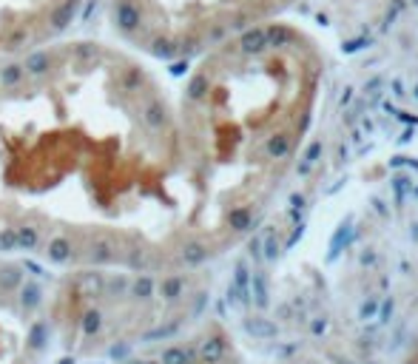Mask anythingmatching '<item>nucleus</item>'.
Here are the masks:
<instances>
[{
  "label": "nucleus",
  "instance_id": "nucleus-18",
  "mask_svg": "<svg viewBox=\"0 0 418 364\" xmlns=\"http://www.w3.org/2000/svg\"><path fill=\"white\" fill-rule=\"evenodd\" d=\"M182 290H185V279L182 276H168V279H162V285H159V296L165 302H177L182 296Z\"/></svg>",
  "mask_w": 418,
  "mask_h": 364
},
{
  "label": "nucleus",
  "instance_id": "nucleus-13",
  "mask_svg": "<svg viewBox=\"0 0 418 364\" xmlns=\"http://www.w3.org/2000/svg\"><path fill=\"white\" fill-rule=\"evenodd\" d=\"M180 259H182L188 267H196V265H202V262L208 259V248H205L202 242L191 239V242H185V245L180 248Z\"/></svg>",
  "mask_w": 418,
  "mask_h": 364
},
{
  "label": "nucleus",
  "instance_id": "nucleus-11",
  "mask_svg": "<svg viewBox=\"0 0 418 364\" xmlns=\"http://www.w3.org/2000/svg\"><path fill=\"white\" fill-rule=\"evenodd\" d=\"M233 288L239 293V302L250 304V270L245 262H236V267H233Z\"/></svg>",
  "mask_w": 418,
  "mask_h": 364
},
{
  "label": "nucleus",
  "instance_id": "nucleus-7",
  "mask_svg": "<svg viewBox=\"0 0 418 364\" xmlns=\"http://www.w3.org/2000/svg\"><path fill=\"white\" fill-rule=\"evenodd\" d=\"M228 227H231V231H236V234L250 231V227H254V211H250L247 205L231 208V211H228Z\"/></svg>",
  "mask_w": 418,
  "mask_h": 364
},
{
  "label": "nucleus",
  "instance_id": "nucleus-28",
  "mask_svg": "<svg viewBox=\"0 0 418 364\" xmlns=\"http://www.w3.org/2000/svg\"><path fill=\"white\" fill-rule=\"evenodd\" d=\"M20 267H23V270H29V273H31V276H46V270H43V267H40L37 262H31V259H26V262H23Z\"/></svg>",
  "mask_w": 418,
  "mask_h": 364
},
{
  "label": "nucleus",
  "instance_id": "nucleus-26",
  "mask_svg": "<svg viewBox=\"0 0 418 364\" xmlns=\"http://www.w3.org/2000/svg\"><path fill=\"white\" fill-rule=\"evenodd\" d=\"M129 353H131V347L125 344V342H122V344H114V347L108 350V356H111V358H117V361H122V358H129Z\"/></svg>",
  "mask_w": 418,
  "mask_h": 364
},
{
  "label": "nucleus",
  "instance_id": "nucleus-36",
  "mask_svg": "<svg viewBox=\"0 0 418 364\" xmlns=\"http://www.w3.org/2000/svg\"><path fill=\"white\" fill-rule=\"evenodd\" d=\"M412 227H415V231H412V239L418 242V225H412Z\"/></svg>",
  "mask_w": 418,
  "mask_h": 364
},
{
  "label": "nucleus",
  "instance_id": "nucleus-1",
  "mask_svg": "<svg viewBox=\"0 0 418 364\" xmlns=\"http://www.w3.org/2000/svg\"><path fill=\"white\" fill-rule=\"evenodd\" d=\"M296 0H106L114 34L154 60L188 63L273 23Z\"/></svg>",
  "mask_w": 418,
  "mask_h": 364
},
{
  "label": "nucleus",
  "instance_id": "nucleus-8",
  "mask_svg": "<svg viewBox=\"0 0 418 364\" xmlns=\"http://www.w3.org/2000/svg\"><path fill=\"white\" fill-rule=\"evenodd\" d=\"M15 237H17V251H37L40 248V227L31 225V222L17 225Z\"/></svg>",
  "mask_w": 418,
  "mask_h": 364
},
{
  "label": "nucleus",
  "instance_id": "nucleus-12",
  "mask_svg": "<svg viewBox=\"0 0 418 364\" xmlns=\"http://www.w3.org/2000/svg\"><path fill=\"white\" fill-rule=\"evenodd\" d=\"M353 237H356V234H353V227H350V219H345V225L339 227V234H336V239L330 242V253H327V262H333V259H339V256H342V251H345V248H347V245L353 242Z\"/></svg>",
  "mask_w": 418,
  "mask_h": 364
},
{
  "label": "nucleus",
  "instance_id": "nucleus-35",
  "mask_svg": "<svg viewBox=\"0 0 418 364\" xmlns=\"http://www.w3.org/2000/svg\"><path fill=\"white\" fill-rule=\"evenodd\" d=\"M125 364H148V361H137V358H129V361H125Z\"/></svg>",
  "mask_w": 418,
  "mask_h": 364
},
{
  "label": "nucleus",
  "instance_id": "nucleus-4",
  "mask_svg": "<svg viewBox=\"0 0 418 364\" xmlns=\"http://www.w3.org/2000/svg\"><path fill=\"white\" fill-rule=\"evenodd\" d=\"M77 290H80V296H86V299H100V296H106V276H103V273H97V270L80 273Z\"/></svg>",
  "mask_w": 418,
  "mask_h": 364
},
{
  "label": "nucleus",
  "instance_id": "nucleus-6",
  "mask_svg": "<svg viewBox=\"0 0 418 364\" xmlns=\"http://www.w3.org/2000/svg\"><path fill=\"white\" fill-rule=\"evenodd\" d=\"M46 259L52 262V265H66L69 259H71V239L69 237H63V234H57V237H52L49 242H46Z\"/></svg>",
  "mask_w": 418,
  "mask_h": 364
},
{
  "label": "nucleus",
  "instance_id": "nucleus-25",
  "mask_svg": "<svg viewBox=\"0 0 418 364\" xmlns=\"http://www.w3.org/2000/svg\"><path fill=\"white\" fill-rule=\"evenodd\" d=\"M375 313H379V322H382V325H384V322H390V318H393V299H384V302H382V307L375 310Z\"/></svg>",
  "mask_w": 418,
  "mask_h": 364
},
{
  "label": "nucleus",
  "instance_id": "nucleus-10",
  "mask_svg": "<svg viewBox=\"0 0 418 364\" xmlns=\"http://www.w3.org/2000/svg\"><path fill=\"white\" fill-rule=\"evenodd\" d=\"M245 333H250L254 339H273L279 333V328L271 322V318L250 316V318H245Z\"/></svg>",
  "mask_w": 418,
  "mask_h": 364
},
{
  "label": "nucleus",
  "instance_id": "nucleus-29",
  "mask_svg": "<svg viewBox=\"0 0 418 364\" xmlns=\"http://www.w3.org/2000/svg\"><path fill=\"white\" fill-rule=\"evenodd\" d=\"M129 265L137 270V267H143L145 265V253H143V248H134V253L129 256Z\"/></svg>",
  "mask_w": 418,
  "mask_h": 364
},
{
  "label": "nucleus",
  "instance_id": "nucleus-24",
  "mask_svg": "<svg viewBox=\"0 0 418 364\" xmlns=\"http://www.w3.org/2000/svg\"><path fill=\"white\" fill-rule=\"evenodd\" d=\"M265 259H268V262H276V259H279V245H276V237H273V234L265 237Z\"/></svg>",
  "mask_w": 418,
  "mask_h": 364
},
{
  "label": "nucleus",
  "instance_id": "nucleus-20",
  "mask_svg": "<svg viewBox=\"0 0 418 364\" xmlns=\"http://www.w3.org/2000/svg\"><path fill=\"white\" fill-rule=\"evenodd\" d=\"M177 330H180V322H168V325H159V328H154V330L143 333V336H140V342H145V344H151V342H162V339L177 336Z\"/></svg>",
  "mask_w": 418,
  "mask_h": 364
},
{
  "label": "nucleus",
  "instance_id": "nucleus-33",
  "mask_svg": "<svg viewBox=\"0 0 418 364\" xmlns=\"http://www.w3.org/2000/svg\"><path fill=\"white\" fill-rule=\"evenodd\" d=\"M373 259H375V253H373V251H367V253H364V256H361V262H364V265H370V262H373Z\"/></svg>",
  "mask_w": 418,
  "mask_h": 364
},
{
  "label": "nucleus",
  "instance_id": "nucleus-5",
  "mask_svg": "<svg viewBox=\"0 0 418 364\" xmlns=\"http://www.w3.org/2000/svg\"><path fill=\"white\" fill-rule=\"evenodd\" d=\"M17 290H20V296H17V299H20V310H23L26 316L34 313L40 304H43V288H40L37 282H29V279H26V282H20Z\"/></svg>",
  "mask_w": 418,
  "mask_h": 364
},
{
  "label": "nucleus",
  "instance_id": "nucleus-9",
  "mask_svg": "<svg viewBox=\"0 0 418 364\" xmlns=\"http://www.w3.org/2000/svg\"><path fill=\"white\" fill-rule=\"evenodd\" d=\"M199 361L202 364H217L222 356H225V339L222 336H211V339H205L199 344Z\"/></svg>",
  "mask_w": 418,
  "mask_h": 364
},
{
  "label": "nucleus",
  "instance_id": "nucleus-15",
  "mask_svg": "<svg viewBox=\"0 0 418 364\" xmlns=\"http://www.w3.org/2000/svg\"><path fill=\"white\" fill-rule=\"evenodd\" d=\"M154 279L151 276H145V273H143V276H137L131 285H129V296L131 299H137V302H148L151 296H154Z\"/></svg>",
  "mask_w": 418,
  "mask_h": 364
},
{
  "label": "nucleus",
  "instance_id": "nucleus-17",
  "mask_svg": "<svg viewBox=\"0 0 418 364\" xmlns=\"http://www.w3.org/2000/svg\"><path fill=\"white\" fill-rule=\"evenodd\" d=\"M23 282V267L20 265H3L0 267V288L3 290H15Z\"/></svg>",
  "mask_w": 418,
  "mask_h": 364
},
{
  "label": "nucleus",
  "instance_id": "nucleus-21",
  "mask_svg": "<svg viewBox=\"0 0 418 364\" xmlns=\"http://www.w3.org/2000/svg\"><path fill=\"white\" fill-rule=\"evenodd\" d=\"M159 364H191V358H188V347H165Z\"/></svg>",
  "mask_w": 418,
  "mask_h": 364
},
{
  "label": "nucleus",
  "instance_id": "nucleus-34",
  "mask_svg": "<svg viewBox=\"0 0 418 364\" xmlns=\"http://www.w3.org/2000/svg\"><path fill=\"white\" fill-rule=\"evenodd\" d=\"M57 364H77V361H74V356H63Z\"/></svg>",
  "mask_w": 418,
  "mask_h": 364
},
{
  "label": "nucleus",
  "instance_id": "nucleus-2",
  "mask_svg": "<svg viewBox=\"0 0 418 364\" xmlns=\"http://www.w3.org/2000/svg\"><path fill=\"white\" fill-rule=\"evenodd\" d=\"M86 0H0V66L57 43Z\"/></svg>",
  "mask_w": 418,
  "mask_h": 364
},
{
  "label": "nucleus",
  "instance_id": "nucleus-3",
  "mask_svg": "<svg viewBox=\"0 0 418 364\" xmlns=\"http://www.w3.org/2000/svg\"><path fill=\"white\" fill-rule=\"evenodd\" d=\"M117 239H111V237H106V234H100V237H94L92 239V245H89V262L94 265V267H100V265H108V262H114L117 259Z\"/></svg>",
  "mask_w": 418,
  "mask_h": 364
},
{
  "label": "nucleus",
  "instance_id": "nucleus-14",
  "mask_svg": "<svg viewBox=\"0 0 418 364\" xmlns=\"http://www.w3.org/2000/svg\"><path fill=\"white\" fill-rule=\"evenodd\" d=\"M46 342H49V325L46 322H34L31 330H29V336H26V347L31 353H40V350L46 347Z\"/></svg>",
  "mask_w": 418,
  "mask_h": 364
},
{
  "label": "nucleus",
  "instance_id": "nucleus-32",
  "mask_svg": "<svg viewBox=\"0 0 418 364\" xmlns=\"http://www.w3.org/2000/svg\"><path fill=\"white\" fill-rule=\"evenodd\" d=\"M259 248H262V245H259V239H254V242H250V253H254V256H259V253H262Z\"/></svg>",
  "mask_w": 418,
  "mask_h": 364
},
{
  "label": "nucleus",
  "instance_id": "nucleus-16",
  "mask_svg": "<svg viewBox=\"0 0 418 364\" xmlns=\"http://www.w3.org/2000/svg\"><path fill=\"white\" fill-rule=\"evenodd\" d=\"M80 328H82V336H89V339L97 336L103 330V313L97 307L86 310V313H82V318H80Z\"/></svg>",
  "mask_w": 418,
  "mask_h": 364
},
{
  "label": "nucleus",
  "instance_id": "nucleus-22",
  "mask_svg": "<svg viewBox=\"0 0 418 364\" xmlns=\"http://www.w3.org/2000/svg\"><path fill=\"white\" fill-rule=\"evenodd\" d=\"M0 251L9 253L17 251V237H15V227H0Z\"/></svg>",
  "mask_w": 418,
  "mask_h": 364
},
{
  "label": "nucleus",
  "instance_id": "nucleus-30",
  "mask_svg": "<svg viewBox=\"0 0 418 364\" xmlns=\"http://www.w3.org/2000/svg\"><path fill=\"white\" fill-rule=\"evenodd\" d=\"M302 231H305V225H296V231H294V237L287 239V248H294L296 242H299V237H302Z\"/></svg>",
  "mask_w": 418,
  "mask_h": 364
},
{
  "label": "nucleus",
  "instance_id": "nucleus-31",
  "mask_svg": "<svg viewBox=\"0 0 418 364\" xmlns=\"http://www.w3.org/2000/svg\"><path fill=\"white\" fill-rule=\"evenodd\" d=\"M327 328V322H324V318H319V322H313V333H322Z\"/></svg>",
  "mask_w": 418,
  "mask_h": 364
},
{
  "label": "nucleus",
  "instance_id": "nucleus-38",
  "mask_svg": "<svg viewBox=\"0 0 418 364\" xmlns=\"http://www.w3.org/2000/svg\"><path fill=\"white\" fill-rule=\"evenodd\" d=\"M367 364H375V361H367Z\"/></svg>",
  "mask_w": 418,
  "mask_h": 364
},
{
  "label": "nucleus",
  "instance_id": "nucleus-23",
  "mask_svg": "<svg viewBox=\"0 0 418 364\" xmlns=\"http://www.w3.org/2000/svg\"><path fill=\"white\" fill-rule=\"evenodd\" d=\"M129 293V279L125 276H117L111 282H106V296H125Z\"/></svg>",
  "mask_w": 418,
  "mask_h": 364
},
{
  "label": "nucleus",
  "instance_id": "nucleus-27",
  "mask_svg": "<svg viewBox=\"0 0 418 364\" xmlns=\"http://www.w3.org/2000/svg\"><path fill=\"white\" fill-rule=\"evenodd\" d=\"M375 310H379V296H373V299H367V302L361 304V318H370Z\"/></svg>",
  "mask_w": 418,
  "mask_h": 364
},
{
  "label": "nucleus",
  "instance_id": "nucleus-19",
  "mask_svg": "<svg viewBox=\"0 0 418 364\" xmlns=\"http://www.w3.org/2000/svg\"><path fill=\"white\" fill-rule=\"evenodd\" d=\"M250 302H254L257 307H268V285H265V276L262 273H254V279H250Z\"/></svg>",
  "mask_w": 418,
  "mask_h": 364
},
{
  "label": "nucleus",
  "instance_id": "nucleus-37",
  "mask_svg": "<svg viewBox=\"0 0 418 364\" xmlns=\"http://www.w3.org/2000/svg\"><path fill=\"white\" fill-rule=\"evenodd\" d=\"M148 364H159V361H148Z\"/></svg>",
  "mask_w": 418,
  "mask_h": 364
}]
</instances>
